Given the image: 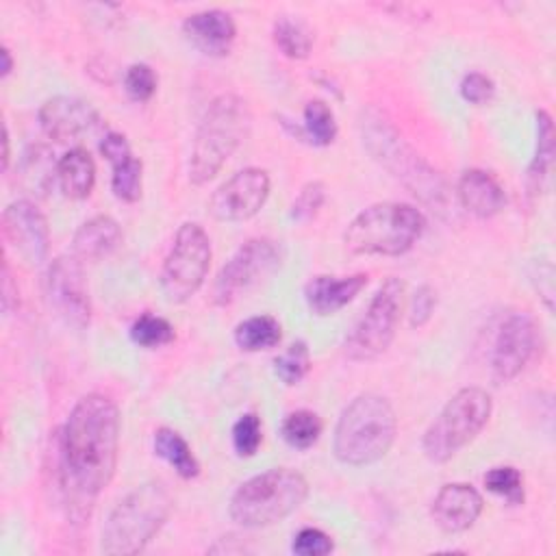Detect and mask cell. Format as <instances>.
Masks as SVG:
<instances>
[{
    "label": "cell",
    "instance_id": "36",
    "mask_svg": "<svg viewBox=\"0 0 556 556\" xmlns=\"http://www.w3.org/2000/svg\"><path fill=\"white\" fill-rule=\"evenodd\" d=\"M326 200V187L319 180H311L306 182L300 193L295 195L293 204H291V217L295 222H308L311 217H315V213L321 208Z\"/></svg>",
    "mask_w": 556,
    "mask_h": 556
},
{
    "label": "cell",
    "instance_id": "8",
    "mask_svg": "<svg viewBox=\"0 0 556 556\" xmlns=\"http://www.w3.org/2000/svg\"><path fill=\"white\" fill-rule=\"evenodd\" d=\"M491 410L493 400L484 389L465 387L456 391L424 432L421 450L426 458L447 463L482 432Z\"/></svg>",
    "mask_w": 556,
    "mask_h": 556
},
{
    "label": "cell",
    "instance_id": "23",
    "mask_svg": "<svg viewBox=\"0 0 556 556\" xmlns=\"http://www.w3.org/2000/svg\"><path fill=\"white\" fill-rule=\"evenodd\" d=\"M59 187L63 195L83 200L96 185V163L85 148H72L59 159Z\"/></svg>",
    "mask_w": 556,
    "mask_h": 556
},
{
    "label": "cell",
    "instance_id": "12",
    "mask_svg": "<svg viewBox=\"0 0 556 556\" xmlns=\"http://www.w3.org/2000/svg\"><path fill=\"white\" fill-rule=\"evenodd\" d=\"M46 295L54 315L72 330H85L91 321V300L83 263L70 256H56L46 276Z\"/></svg>",
    "mask_w": 556,
    "mask_h": 556
},
{
    "label": "cell",
    "instance_id": "26",
    "mask_svg": "<svg viewBox=\"0 0 556 556\" xmlns=\"http://www.w3.org/2000/svg\"><path fill=\"white\" fill-rule=\"evenodd\" d=\"M282 339V326L271 315H254L237 324L235 343L243 352H261L276 348Z\"/></svg>",
    "mask_w": 556,
    "mask_h": 556
},
{
    "label": "cell",
    "instance_id": "29",
    "mask_svg": "<svg viewBox=\"0 0 556 556\" xmlns=\"http://www.w3.org/2000/svg\"><path fill=\"white\" fill-rule=\"evenodd\" d=\"M302 137L315 146H330L337 139V119L324 100H311L304 106Z\"/></svg>",
    "mask_w": 556,
    "mask_h": 556
},
{
    "label": "cell",
    "instance_id": "40",
    "mask_svg": "<svg viewBox=\"0 0 556 556\" xmlns=\"http://www.w3.org/2000/svg\"><path fill=\"white\" fill-rule=\"evenodd\" d=\"M13 304H17V287H13L9 263L4 261L2 263V306H4V313H11Z\"/></svg>",
    "mask_w": 556,
    "mask_h": 556
},
{
    "label": "cell",
    "instance_id": "32",
    "mask_svg": "<svg viewBox=\"0 0 556 556\" xmlns=\"http://www.w3.org/2000/svg\"><path fill=\"white\" fill-rule=\"evenodd\" d=\"M311 369V352L304 341H293L280 356L274 358L276 376L287 384H298Z\"/></svg>",
    "mask_w": 556,
    "mask_h": 556
},
{
    "label": "cell",
    "instance_id": "33",
    "mask_svg": "<svg viewBox=\"0 0 556 556\" xmlns=\"http://www.w3.org/2000/svg\"><path fill=\"white\" fill-rule=\"evenodd\" d=\"M484 486L504 497L508 504H521L523 502V476L519 469L510 465L493 467L484 473Z\"/></svg>",
    "mask_w": 556,
    "mask_h": 556
},
{
    "label": "cell",
    "instance_id": "35",
    "mask_svg": "<svg viewBox=\"0 0 556 556\" xmlns=\"http://www.w3.org/2000/svg\"><path fill=\"white\" fill-rule=\"evenodd\" d=\"M124 89L126 93L137 100V102H146L154 96L156 91V74L150 65L146 63H132L126 74H124Z\"/></svg>",
    "mask_w": 556,
    "mask_h": 556
},
{
    "label": "cell",
    "instance_id": "9",
    "mask_svg": "<svg viewBox=\"0 0 556 556\" xmlns=\"http://www.w3.org/2000/svg\"><path fill=\"white\" fill-rule=\"evenodd\" d=\"M211 239L195 222H185L163 261L161 291L167 302L189 300L204 282L211 265Z\"/></svg>",
    "mask_w": 556,
    "mask_h": 556
},
{
    "label": "cell",
    "instance_id": "38",
    "mask_svg": "<svg viewBox=\"0 0 556 556\" xmlns=\"http://www.w3.org/2000/svg\"><path fill=\"white\" fill-rule=\"evenodd\" d=\"M460 96L471 104H486L495 96V85L486 74L469 72L460 80Z\"/></svg>",
    "mask_w": 556,
    "mask_h": 556
},
{
    "label": "cell",
    "instance_id": "39",
    "mask_svg": "<svg viewBox=\"0 0 556 556\" xmlns=\"http://www.w3.org/2000/svg\"><path fill=\"white\" fill-rule=\"evenodd\" d=\"M437 306V291L430 285H421L410 300V326L421 328Z\"/></svg>",
    "mask_w": 556,
    "mask_h": 556
},
{
    "label": "cell",
    "instance_id": "13",
    "mask_svg": "<svg viewBox=\"0 0 556 556\" xmlns=\"http://www.w3.org/2000/svg\"><path fill=\"white\" fill-rule=\"evenodd\" d=\"M539 348V324L526 313H510L495 337L491 354V376L497 384L515 380L532 361Z\"/></svg>",
    "mask_w": 556,
    "mask_h": 556
},
{
    "label": "cell",
    "instance_id": "15",
    "mask_svg": "<svg viewBox=\"0 0 556 556\" xmlns=\"http://www.w3.org/2000/svg\"><path fill=\"white\" fill-rule=\"evenodd\" d=\"M2 232L15 256L28 265L39 267L50 250V226L35 202L22 198L2 211Z\"/></svg>",
    "mask_w": 556,
    "mask_h": 556
},
{
    "label": "cell",
    "instance_id": "3",
    "mask_svg": "<svg viewBox=\"0 0 556 556\" xmlns=\"http://www.w3.org/2000/svg\"><path fill=\"white\" fill-rule=\"evenodd\" d=\"M395 434L397 417L391 402L378 393H361L339 415L332 452L343 465H371L387 456Z\"/></svg>",
    "mask_w": 556,
    "mask_h": 556
},
{
    "label": "cell",
    "instance_id": "2",
    "mask_svg": "<svg viewBox=\"0 0 556 556\" xmlns=\"http://www.w3.org/2000/svg\"><path fill=\"white\" fill-rule=\"evenodd\" d=\"M361 135L369 154L404 187L439 215L452 213V195L443 176L432 169L376 109L363 111Z\"/></svg>",
    "mask_w": 556,
    "mask_h": 556
},
{
    "label": "cell",
    "instance_id": "1",
    "mask_svg": "<svg viewBox=\"0 0 556 556\" xmlns=\"http://www.w3.org/2000/svg\"><path fill=\"white\" fill-rule=\"evenodd\" d=\"M119 408L102 395L80 397L61 432V491L74 523L89 519L102 489L111 482L119 450Z\"/></svg>",
    "mask_w": 556,
    "mask_h": 556
},
{
    "label": "cell",
    "instance_id": "37",
    "mask_svg": "<svg viewBox=\"0 0 556 556\" xmlns=\"http://www.w3.org/2000/svg\"><path fill=\"white\" fill-rule=\"evenodd\" d=\"M334 549L330 534L319 528H302L291 543V552L298 556H326Z\"/></svg>",
    "mask_w": 556,
    "mask_h": 556
},
{
    "label": "cell",
    "instance_id": "42",
    "mask_svg": "<svg viewBox=\"0 0 556 556\" xmlns=\"http://www.w3.org/2000/svg\"><path fill=\"white\" fill-rule=\"evenodd\" d=\"M2 146H4V150H2V169H7L9 167V128H7V124L2 126Z\"/></svg>",
    "mask_w": 556,
    "mask_h": 556
},
{
    "label": "cell",
    "instance_id": "18",
    "mask_svg": "<svg viewBox=\"0 0 556 556\" xmlns=\"http://www.w3.org/2000/svg\"><path fill=\"white\" fill-rule=\"evenodd\" d=\"M185 37L206 56H226L237 37V26L230 13L206 9L189 15L182 22Z\"/></svg>",
    "mask_w": 556,
    "mask_h": 556
},
{
    "label": "cell",
    "instance_id": "31",
    "mask_svg": "<svg viewBox=\"0 0 556 556\" xmlns=\"http://www.w3.org/2000/svg\"><path fill=\"white\" fill-rule=\"evenodd\" d=\"M130 339L141 345V348H161L174 341V326L159 315L146 313L141 317H137L130 326Z\"/></svg>",
    "mask_w": 556,
    "mask_h": 556
},
{
    "label": "cell",
    "instance_id": "5",
    "mask_svg": "<svg viewBox=\"0 0 556 556\" xmlns=\"http://www.w3.org/2000/svg\"><path fill=\"white\" fill-rule=\"evenodd\" d=\"M172 513V495L163 482H146L126 493L102 526L100 549L109 556L139 554Z\"/></svg>",
    "mask_w": 556,
    "mask_h": 556
},
{
    "label": "cell",
    "instance_id": "4",
    "mask_svg": "<svg viewBox=\"0 0 556 556\" xmlns=\"http://www.w3.org/2000/svg\"><path fill=\"white\" fill-rule=\"evenodd\" d=\"M250 128L252 113L243 98L222 93L211 100L195 130L189 159V180L193 185H204L215 178L232 152L248 139Z\"/></svg>",
    "mask_w": 556,
    "mask_h": 556
},
{
    "label": "cell",
    "instance_id": "24",
    "mask_svg": "<svg viewBox=\"0 0 556 556\" xmlns=\"http://www.w3.org/2000/svg\"><path fill=\"white\" fill-rule=\"evenodd\" d=\"M154 454L161 456L180 478L191 480L200 473V463L193 456L189 443L172 428H159L154 432Z\"/></svg>",
    "mask_w": 556,
    "mask_h": 556
},
{
    "label": "cell",
    "instance_id": "16",
    "mask_svg": "<svg viewBox=\"0 0 556 556\" xmlns=\"http://www.w3.org/2000/svg\"><path fill=\"white\" fill-rule=\"evenodd\" d=\"M41 130L56 141H70L89 132L98 124V111L76 96H54L39 106Z\"/></svg>",
    "mask_w": 556,
    "mask_h": 556
},
{
    "label": "cell",
    "instance_id": "30",
    "mask_svg": "<svg viewBox=\"0 0 556 556\" xmlns=\"http://www.w3.org/2000/svg\"><path fill=\"white\" fill-rule=\"evenodd\" d=\"M113 176H111V189L115 198L124 202H137L141 198V178H143V167L141 161L132 154L124 156L122 161L111 163Z\"/></svg>",
    "mask_w": 556,
    "mask_h": 556
},
{
    "label": "cell",
    "instance_id": "34",
    "mask_svg": "<svg viewBox=\"0 0 556 556\" xmlns=\"http://www.w3.org/2000/svg\"><path fill=\"white\" fill-rule=\"evenodd\" d=\"M263 441V426L256 413H243L232 426V447L237 456L250 458L256 454Z\"/></svg>",
    "mask_w": 556,
    "mask_h": 556
},
{
    "label": "cell",
    "instance_id": "41",
    "mask_svg": "<svg viewBox=\"0 0 556 556\" xmlns=\"http://www.w3.org/2000/svg\"><path fill=\"white\" fill-rule=\"evenodd\" d=\"M0 56H2V72H0V76L7 78V76L11 74V70H13V59H11L9 48H2V50H0Z\"/></svg>",
    "mask_w": 556,
    "mask_h": 556
},
{
    "label": "cell",
    "instance_id": "14",
    "mask_svg": "<svg viewBox=\"0 0 556 556\" xmlns=\"http://www.w3.org/2000/svg\"><path fill=\"white\" fill-rule=\"evenodd\" d=\"M269 187L271 182L265 169L243 167L213 191L208 211L219 222H245L263 208Z\"/></svg>",
    "mask_w": 556,
    "mask_h": 556
},
{
    "label": "cell",
    "instance_id": "7",
    "mask_svg": "<svg viewBox=\"0 0 556 556\" xmlns=\"http://www.w3.org/2000/svg\"><path fill=\"white\" fill-rule=\"evenodd\" d=\"M426 217L410 204L378 202L361 211L343 232V245L352 254L400 256L424 235Z\"/></svg>",
    "mask_w": 556,
    "mask_h": 556
},
{
    "label": "cell",
    "instance_id": "28",
    "mask_svg": "<svg viewBox=\"0 0 556 556\" xmlns=\"http://www.w3.org/2000/svg\"><path fill=\"white\" fill-rule=\"evenodd\" d=\"M321 428L324 426H321V419L317 413L300 408L285 417L280 432H282V439L287 441V445H291L295 450H308L311 445L317 443Z\"/></svg>",
    "mask_w": 556,
    "mask_h": 556
},
{
    "label": "cell",
    "instance_id": "19",
    "mask_svg": "<svg viewBox=\"0 0 556 556\" xmlns=\"http://www.w3.org/2000/svg\"><path fill=\"white\" fill-rule=\"evenodd\" d=\"M367 285V274L315 276L304 287V300L313 315L328 317L348 306Z\"/></svg>",
    "mask_w": 556,
    "mask_h": 556
},
{
    "label": "cell",
    "instance_id": "25",
    "mask_svg": "<svg viewBox=\"0 0 556 556\" xmlns=\"http://www.w3.org/2000/svg\"><path fill=\"white\" fill-rule=\"evenodd\" d=\"M554 161V126L547 111H536V150L528 167V193L536 195L543 189Z\"/></svg>",
    "mask_w": 556,
    "mask_h": 556
},
{
    "label": "cell",
    "instance_id": "27",
    "mask_svg": "<svg viewBox=\"0 0 556 556\" xmlns=\"http://www.w3.org/2000/svg\"><path fill=\"white\" fill-rule=\"evenodd\" d=\"M271 37H274V43L278 46V50L289 59H306L313 48V37L308 33V28L302 22L287 17V15L278 17L274 22Z\"/></svg>",
    "mask_w": 556,
    "mask_h": 556
},
{
    "label": "cell",
    "instance_id": "17",
    "mask_svg": "<svg viewBox=\"0 0 556 556\" xmlns=\"http://www.w3.org/2000/svg\"><path fill=\"white\" fill-rule=\"evenodd\" d=\"M484 508V500L480 491L467 482H447L439 489L432 500V519L434 523L447 532H465L469 530Z\"/></svg>",
    "mask_w": 556,
    "mask_h": 556
},
{
    "label": "cell",
    "instance_id": "10",
    "mask_svg": "<svg viewBox=\"0 0 556 556\" xmlns=\"http://www.w3.org/2000/svg\"><path fill=\"white\" fill-rule=\"evenodd\" d=\"M402 302L404 282L400 278H387L345 339V354L352 361H374L389 350L400 324Z\"/></svg>",
    "mask_w": 556,
    "mask_h": 556
},
{
    "label": "cell",
    "instance_id": "6",
    "mask_svg": "<svg viewBox=\"0 0 556 556\" xmlns=\"http://www.w3.org/2000/svg\"><path fill=\"white\" fill-rule=\"evenodd\" d=\"M308 495L306 478L289 467H274L248 478L232 493L230 519L241 528H267L295 513Z\"/></svg>",
    "mask_w": 556,
    "mask_h": 556
},
{
    "label": "cell",
    "instance_id": "21",
    "mask_svg": "<svg viewBox=\"0 0 556 556\" xmlns=\"http://www.w3.org/2000/svg\"><path fill=\"white\" fill-rule=\"evenodd\" d=\"M122 241L119 224L109 215H96L80 224L72 239V254L83 261H100L109 256Z\"/></svg>",
    "mask_w": 556,
    "mask_h": 556
},
{
    "label": "cell",
    "instance_id": "22",
    "mask_svg": "<svg viewBox=\"0 0 556 556\" xmlns=\"http://www.w3.org/2000/svg\"><path fill=\"white\" fill-rule=\"evenodd\" d=\"M54 180H59V161L54 159V152L43 143L28 146L17 165L20 187L30 195H46L54 187Z\"/></svg>",
    "mask_w": 556,
    "mask_h": 556
},
{
    "label": "cell",
    "instance_id": "11",
    "mask_svg": "<svg viewBox=\"0 0 556 556\" xmlns=\"http://www.w3.org/2000/svg\"><path fill=\"white\" fill-rule=\"evenodd\" d=\"M282 263L280 248L265 237L245 241L219 269L213 282V302L228 306L254 287L269 280Z\"/></svg>",
    "mask_w": 556,
    "mask_h": 556
},
{
    "label": "cell",
    "instance_id": "20",
    "mask_svg": "<svg viewBox=\"0 0 556 556\" xmlns=\"http://www.w3.org/2000/svg\"><path fill=\"white\" fill-rule=\"evenodd\" d=\"M456 198L465 211L482 219L497 215L506 204L502 185L491 172L484 169L463 172L456 187Z\"/></svg>",
    "mask_w": 556,
    "mask_h": 556
}]
</instances>
